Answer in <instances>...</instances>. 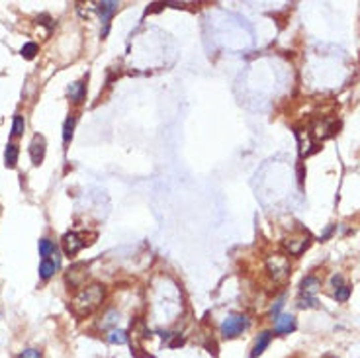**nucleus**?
<instances>
[{"instance_id": "nucleus-20", "label": "nucleus", "mask_w": 360, "mask_h": 358, "mask_svg": "<svg viewBox=\"0 0 360 358\" xmlns=\"http://www.w3.org/2000/svg\"><path fill=\"white\" fill-rule=\"evenodd\" d=\"M298 307H300V309L317 307V299L311 298V296H300V298H298Z\"/></svg>"}, {"instance_id": "nucleus-1", "label": "nucleus", "mask_w": 360, "mask_h": 358, "mask_svg": "<svg viewBox=\"0 0 360 358\" xmlns=\"http://www.w3.org/2000/svg\"><path fill=\"white\" fill-rule=\"evenodd\" d=\"M106 296V288L102 284H90L86 288L78 290L76 296L71 301V309L76 317H88L90 314H94Z\"/></svg>"}, {"instance_id": "nucleus-6", "label": "nucleus", "mask_w": 360, "mask_h": 358, "mask_svg": "<svg viewBox=\"0 0 360 358\" xmlns=\"http://www.w3.org/2000/svg\"><path fill=\"white\" fill-rule=\"evenodd\" d=\"M63 251H65V254L67 256H75L82 247H84V241H82V237L78 235V233H75V231H69V233H65L63 235Z\"/></svg>"}, {"instance_id": "nucleus-4", "label": "nucleus", "mask_w": 360, "mask_h": 358, "mask_svg": "<svg viewBox=\"0 0 360 358\" xmlns=\"http://www.w3.org/2000/svg\"><path fill=\"white\" fill-rule=\"evenodd\" d=\"M309 245H311V235H309L307 231H298V233H294V235H290V237L284 239L286 253L292 254V256L301 254Z\"/></svg>"}, {"instance_id": "nucleus-15", "label": "nucleus", "mask_w": 360, "mask_h": 358, "mask_svg": "<svg viewBox=\"0 0 360 358\" xmlns=\"http://www.w3.org/2000/svg\"><path fill=\"white\" fill-rule=\"evenodd\" d=\"M39 254L43 256V258H49V256H57V245L53 243V241H49V239H41L39 241Z\"/></svg>"}, {"instance_id": "nucleus-7", "label": "nucleus", "mask_w": 360, "mask_h": 358, "mask_svg": "<svg viewBox=\"0 0 360 358\" xmlns=\"http://www.w3.org/2000/svg\"><path fill=\"white\" fill-rule=\"evenodd\" d=\"M45 137L43 135H33V139H31L30 143V157H31V163L35 164V166H39V164L43 163L45 159Z\"/></svg>"}, {"instance_id": "nucleus-17", "label": "nucleus", "mask_w": 360, "mask_h": 358, "mask_svg": "<svg viewBox=\"0 0 360 358\" xmlns=\"http://www.w3.org/2000/svg\"><path fill=\"white\" fill-rule=\"evenodd\" d=\"M75 123H76L75 116H71V118L65 119V125H63V141H65V143H69V141H71V137H73V129H75Z\"/></svg>"}, {"instance_id": "nucleus-5", "label": "nucleus", "mask_w": 360, "mask_h": 358, "mask_svg": "<svg viewBox=\"0 0 360 358\" xmlns=\"http://www.w3.org/2000/svg\"><path fill=\"white\" fill-rule=\"evenodd\" d=\"M86 276H88L86 264L84 262H76V264H73L71 268L67 270V284L71 288H80L86 280Z\"/></svg>"}, {"instance_id": "nucleus-25", "label": "nucleus", "mask_w": 360, "mask_h": 358, "mask_svg": "<svg viewBox=\"0 0 360 358\" xmlns=\"http://www.w3.org/2000/svg\"><path fill=\"white\" fill-rule=\"evenodd\" d=\"M331 231H333V225H329V227H327V231H325V233L321 235V241H325V239L329 237V235H331Z\"/></svg>"}, {"instance_id": "nucleus-18", "label": "nucleus", "mask_w": 360, "mask_h": 358, "mask_svg": "<svg viewBox=\"0 0 360 358\" xmlns=\"http://www.w3.org/2000/svg\"><path fill=\"white\" fill-rule=\"evenodd\" d=\"M24 129H26V119L22 118V116H14V119H12V135L20 137V135L24 133Z\"/></svg>"}, {"instance_id": "nucleus-21", "label": "nucleus", "mask_w": 360, "mask_h": 358, "mask_svg": "<svg viewBox=\"0 0 360 358\" xmlns=\"http://www.w3.org/2000/svg\"><path fill=\"white\" fill-rule=\"evenodd\" d=\"M348 298H350V286L343 284L341 288L335 290V299H337V301H346Z\"/></svg>"}, {"instance_id": "nucleus-11", "label": "nucleus", "mask_w": 360, "mask_h": 358, "mask_svg": "<svg viewBox=\"0 0 360 358\" xmlns=\"http://www.w3.org/2000/svg\"><path fill=\"white\" fill-rule=\"evenodd\" d=\"M300 296H311L315 298V292L321 288V280L317 278V276H305L303 280H301V286H300Z\"/></svg>"}, {"instance_id": "nucleus-19", "label": "nucleus", "mask_w": 360, "mask_h": 358, "mask_svg": "<svg viewBox=\"0 0 360 358\" xmlns=\"http://www.w3.org/2000/svg\"><path fill=\"white\" fill-rule=\"evenodd\" d=\"M37 51H39V47H37V43H33V41H30V43H26L24 47H22V57L24 59H33L35 55H37Z\"/></svg>"}, {"instance_id": "nucleus-8", "label": "nucleus", "mask_w": 360, "mask_h": 358, "mask_svg": "<svg viewBox=\"0 0 360 358\" xmlns=\"http://www.w3.org/2000/svg\"><path fill=\"white\" fill-rule=\"evenodd\" d=\"M118 2H114V0H108V2H98L96 4V10H98V14H100V20H102V24H104L106 28L102 31V35L108 33V24H110V20H112V16L118 12Z\"/></svg>"}, {"instance_id": "nucleus-14", "label": "nucleus", "mask_w": 360, "mask_h": 358, "mask_svg": "<svg viewBox=\"0 0 360 358\" xmlns=\"http://www.w3.org/2000/svg\"><path fill=\"white\" fill-rule=\"evenodd\" d=\"M18 155H20L18 145L8 143L6 149H4V164H6V168H14L16 163H18Z\"/></svg>"}, {"instance_id": "nucleus-9", "label": "nucleus", "mask_w": 360, "mask_h": 358, "mask_svg": "<svg viewBox=\"0 0 360 358\" xmlns=\"http://www.w3.org/2000/svg\"><path fill=\"white\" fill-rule=\"evenodd\" d=\"M294 329H296V317L290 314L280 315V317L276 319V323H274V333H278V335L292 333Z\"/></svg>"}, {"instance_id": "nucleus-10", "label": "nucleus", "mask_w": 360, "mask_h": 358, "mask_svg": "<svg viewBox=\"0 0 360 358\" xmlns=\"http://www.w3.org/2000/svg\"><path fill=\"white\" fill-rule=\"evenodd\" d=\"M270 339H272V331H262V333L256 337L255 346H253V350H251V358L260 356V354L266 350V346L270 344Z\"/></svg>"}, {"instance_id": "nucleus-24", "label": "nucleus", "mask_w": 360, "mask_h": 358, "mask_svg": "<svg viewBox=\"0 0 360 358\" xmlns=\"http://www.w3.org/2000/svg\"><path fill=\"white\" fill-rule=\"evenodd\" d=\"M331 282H333V286H335V290H337V288H341V286H343V276H341V274H335Z\"/></svg>"}, {"instance_id": "nucleus-22", "label": "nucleus", "mask_w": 360, "mask_h": 358, "mask_svg": "<svg viewBox=\"0 0 360 358\" xmlns=\"http://www.w3.org/2000/svg\"><path fill=\"white\" fill-rule=\"evenodd\" d=\"M18 358H43V356H41V352H39L37 348H28V350L20 352Z\"/></svg>"}, {"instance_id": "nucleus-12", "label": "nucleus", "mask_w": 360, "mask_h": 358, "mask_svg": "<svg viewBox=\"0 0 360 358\" xmlns=\"http://www.w3.org/2000/svg\"><path fill=\"white\" fill-rule=\"evenodd\" d=\"M57 268H59V256H55V258H43L41 264H39V278H41V280L51 278Z\"/></svg>"}, {"instance_id": "nucleus-3", "label": "nucleus", "mask_w": 360, "mask_h": 358, "mask_svg": "<svg viewBox=\"0 0 360 358\" xmlns=\"http://www.w3.org/2000/svg\"><path fill=\"white\" fill-rule=\"evenodd\" d=\"M266 268H268L270 276L274 278V282H284L290 276V262L282 254H272L266 258Z\"/></svg>"}, {"instance_id": "nucleus-16", "label": "nucleus", "mask_w": 360, "mask_h": 358, "mask_svg": "<svg viewBox=\"0 0 360 358\" xmlns=\"http://www.w3.org/2000/svg\"><path fill=\"white\" fill-rule=\"evenodd\" d=\"M108 343H112V344H125V343H127V333H125V331H121V329H116V331H112V333L108 335Z\"/></svg>"}, {"instance_id": "nucleus-13", "label": "nucleus", "mask_w": 360, "mask_h": 358, "mask_svg": "<svg viewBox=\"0 0 360 358\" xmlns=\"http://www.w3.org/2000/svg\"><path fill=\"white\" fill-rule=\"evenodd\" d=\"M67 94L71 96V100H73L75 104H80V102L84 100V96H86V84H84L82 80L73 82V84L67 88Z\"/></svg>"}, {"instance_id": "nucleus-23", "label": "nucleus", "mask_w": 360, "mask_h": 358, "mask_svg": "<svg viewBox=\"0 0 360 358\" xmlns=\"http://www.w3.org/2000/svg\"><path fill=\"white\" fill-rule=\"evenodd\" d=\"M282 305H284V298H280V299H278V301H276V303H274V307H272V311H270V315H272V317H276V315H278V311H280V307H282Z\"/></svg>"}, {"instance_id": "nucleus-2", "label": "nucleus", "mask_w": 360, "mask_h": 358, "mask_svg": "<svg viewBox=\"0 0 360 358\" xmlns=\"http://www.w3.org/2000/svg\"><path fill=\"white\" fill-rule=\"evenodd\" d=\"M247 327H249V319H247V315L233 314V315H227V317H225L219 331H221V335H223L225 339H235V337H239Z\"/></svg>"}]
</instances>
